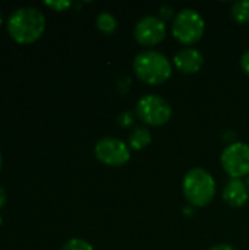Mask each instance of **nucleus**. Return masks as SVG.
<instances>
[{
    "label": "nucleus",
    "mask_w": 249,
    "mask_h": 250,
    "mask_svg": "<svg viewBox=\"0 0 249 250\" xmlns=\"http://www.w3.org/2000/svg\"><path fill=\"white\" fill-rule=\"evenodd\" d=\"M205 31V23L203 16L194 9H183L181 10L172 26V32L178 41L182 44H195L198 42Z\"/></svg>",
    "instance_id": "nucleus-4"
},
{
    "label": "nucleus",
    "mask_w": 249,
    "mask_h": 250,
    "mask_svg": "<svg viewBox=\"0 0 249 250\" xmlns=\"http://www.w3.org/2000/svg\"><path fill=\"white\" fill-rule=\"evenodd\" d=\"M136 114L145 125L163 126L172 117V107L164 98L150 94L136 103Z\"/></svg>",
    "instance_id": "nucleus-5"
},
{
    "label": "nucleus",
    "mask_w": 249,
    "mask_h": 250,
    "mask_svg": "<svg viewBox=\"0 0 249 250\" xmlns=\"http://www.w3.org/2000/svg\"><path fill=\"white\" fill-rule=\"evenodd\" d=\"M3 224V218H1V215H0V226Z\"/></svg>",
    "instance_id": "nucleus-21"
},
{
    "label": "nucleus",
    "mask_w": 249,
    "mask_h": 250,
    "mask_svg": "<svg viewBox=\"0 0 249 250\" xmlns=\"http://www.w3.org/2000/svg\"><path fill=\"white\" fill-rule=\"evenodd\" d=\"M6 199H7V196H6V190L0 186V208H3V207H4Z\"/></svg>",
    "instance_id": "nucleus-17"
},
{
    "label": "nucleus",
    "mask_w": 249,
    "mask_h": 250,
    "mask_svg": "<svg viewBox=\"0 0 249 250\" xmlns=\"http://www.w3.org/2000/svg\"><path fill=\"white\" fill-rule=\"evenodd\" d=\"M1 163H3V158H1V154H0V170H1Z\"/></svg>",
    "instance_id": "nucleus-20"
},
{
    "label": "nucleus",
    "mask_w": 249,
    "mask_h": 250,
    "mask_svg": "<svg viewBox=\"0 0 249 250\" xmlns=\"http://www.w3.org/2000/svg\"><path fill=\"white\" fill-rule=\"evenodd\" d=\"M166 23L157 16H145L138 21L134 29L135 40L142 45L160 44L166 37Z\"/></svg>",
    "instance_id": "nucleus-8"
},
{
    "label": "nucleus",
    "mask_w": 249,
    "mask_h": 250,
    "mask_svg": "<svg viewBox=\"0 0 249 250\" xmlns=\"http://www.w3.org/2000/svg\"><path fill=\"white\" fill-rule=\"evenodd\" d=\"M173 63L182 73H197L204 64V56L197 48L188 47L175 56Z\"/></svg>",
    "instance_id": "nucleus-9"
},
{
    "label": "nucleus",
    "mask_w": 249,
    "mask_h": 250,
    "mask_svg": "<svg viewBox=\"0 0 249 250\" xmlns=\"http://www.w3.org/2000/svg\"><path fill=\"white\" fill-rule=\"evenodd\" d=\"M183 195L194 207H207L216 195V182L204 168H192L183 177Z\"/></svg>",
    "instance_id": "nucleus-3"
},
{
    "label": "nucleus",
    "mask_w": 249,
    "mask_h": 250,
    "mask_svg": "<svg viewBox=\"0 0 249 250\" xmlns=\"http://www.w3.org/2000/svg\"><path fill=\"white\" fill-rule=\"evenodd\" d=\"M208 250H235V249H233V246H230V245H216V246L210 248Z\"/></svg>",
    "instance_id": "nucleus-18"
},
{
    "label": "nucleus",
    "mask_w": 249,
    "mask_h": 250,
    "mask_svg": "<svg viewBox=\"0 0 249 250\" xmlns=\"http://www.w3.org/2000/svg\"><path fill=\"white\" fill-rule=\"evenodd\" d=\"M95 25L101 32L107 35L114 34L117 31V19L109 12H101L95 19Z\"/></svg>",
    "instance_id": "nucleus-12"
},
{
    "label": "nucleus",
    "mask_w": 249,
    "mask_h": 250,
    "mask_svg": "<svg viewBox=\"0 0 249 250\" xmlns=\"http://www.w3.org/2000/svg\"><path fill=\"white\" fill-rule=\"evenodd\" d=\"M232 16L239 23H248L249 22V0L236 1L232 4Z\"/></svg>",
    "instance_id": "nucleus-13"
},
{
    "label": "nucleus",
    "mask_w": 249,
    "mask_h": 250,
    "mask_svg": "<svg viewBox=\"0 0 249 250\" xmlns=\"http://www.w3.org/2000/svg\"><path fill=\"white\" fill-rule=\"evenodd\" d=\"M248 188H249V179H248Z\"/></svg>",
    "instance_id": "nucleus-22"
},
{
    "label": "nucleus",
    "mask_w": 249,
    "mask_h": 250,
    "mask_svg": "<svg viewBox=\"0 0 249 250\" xmlns=\"http://www.w3.org/2000/svg\"><path fill=\"white\" fill-rule=\"evenodd\" d=\"M223 199L233 208H241L248 201V188L241 179H232L227 182L223 190Z\"/></svg>",
    "instance_id": "nucleus-10"
},
{
    "label": "nucleus",
    "mask_w": 249,
    "mask_h": 250,
    "mask_svg": "<svg viewBox=\"0 0 249 250\" xmlns=\"http://www.w3.org/2000/svg\"><path fill=\"white\" fill-rule=\"evenodd\" d=\"M95 157L109 167H122L131 160L129 146L117 138H101L94 146Z\"/></svg>",
    "instance_id": "nucleus-6"
},
{
    "label": "nucleus",
    "mask_w": 249,
    "mask_h": 250,
    "mask_svg": "<svg viewBox=\"0 0 249 250\" xmlns=\"http://www.w3.org/2000/svg\"><path fill=\"white\" fill-rule=\"evenodd\" d=\"M45 29V18L37 7L25 6L13 10L7 19V32L19 44L37 41Z\"/></svg>",
    "instance_id": "nucleus-1"
},
{
    "label": "nucleus",
    "mask_w": 249,
    "mask_h": 250,
    "mask_svg": "<svg viewBox=\"0 0 249 250\" xmlns=\"http://www.w3.org/2000/svg\"><path fill=\"white\" fill-rule=\"evenodd\" d=\"M225 171L232 179H241L249 174V145L244 142H233L220 157Z\"/></svg>",
    "instance_id": "nucleus-7"
},
{
    "label": "nucleus",
    "mask_w": 249,
    "mask_h": 250,
    "mask_svg": "<svg viewBox=\"0 0 249 250\" xmlns=\"http://www.w3.org/2000/svg\"><path fill=\"white\" fill-rule=\"evenodd\" d=\"M151 144V132L147 127H135L129 135V145L139 151Z\"/></svg>",
    "instance_id": "nucleus-11"
},
{
    "label": "nucleus",
    "mask_w": 249,
    "mask_h": 250,
    "mask_svg": "<svg viewBox=\"0 0 249 250\" xmlns=\"http://www.w3.org/2000/svg\"><path fill=\"white\" fill-rule=\"evenodd\" d=\"M62 250H94L92 246L84 239H70L63 245Z\"/></svg>",
    "instance_id": "nucleus-14"
},
{
    "label": "nucleus",
    "mask_w": 249,
    "mask_h": 250,
    "mask_svg": "<svg viewBox=\"0 0 249 250\" xmlns=\"http://www.w3.org/2000/svg\"><path fill=\"white\" fill-rule=\"evenodd\" d=\"M44 4H45L47 7L56 10V12H62V10H65V9H68V7L72 6V3H70V1H66V0H54V1L47 0V1H44Z\"/></svg>",
    "instance_id": "nucleus-15"
},
{
    "label": "nucleus",
    "mask_w": 249,
    "mask_h": 250,
    "mask_svg": "<svg viewBox=\"0 0 249 250\" xmlns=\"http://www.w3.org/2000/svg\"><path fill=\"white\" fill-rule=\"evenodd\" d=\"M241 67L247 75H249V50H247L241 57Z\"/></svg>",
    "instance_id": "nucleus-16"
},
{
    "label": "nucleus",
    "mask_w": 249,
    "mask_h": 250,
    "mask_svg": "<svg viewBox=\"0 0 249 250\" xmlns=\"http://www.w3.org/2000/svg\"><path fill=\"white\" fill-rule=\"evenodd\" d=\"M3 23V15H1V12H0V25Z\"/></svg>",
    "instance_id": "nucleus-19"
},
{
    "label": "nucleus",
    "mask_w": 249,
    "mask_h": 250,
    "mask_svg": "<svg viewBox=\"0 0 249 250\" xmlns=\"http://www.w3.org/2000/svg\"><path fill=\"white\" fill-rule=\"evenodd\" d=\"M134 70L142 82L148 85H161L172 76V63L163 53L147 50L135 57Z\"/></svg>",
    "instance_id": "nucleus-2"
}]
</instances>
